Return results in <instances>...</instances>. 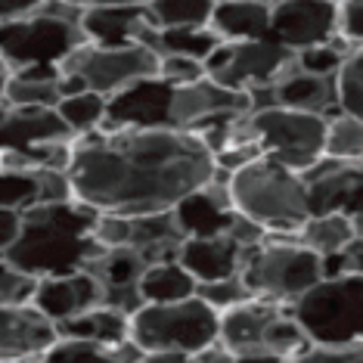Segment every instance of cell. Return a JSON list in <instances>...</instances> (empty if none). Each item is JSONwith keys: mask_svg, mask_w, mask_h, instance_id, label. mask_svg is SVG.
<instances>
[{"mask_svg": "<svg viewBox=\"0 0 363 363\" xmlns=\"http://www.w3.org/2000/svg\"><path fill=\"white\" fill-rule=\"evenodd\" d=\"M270 100H274V106H286V109H295V112L326 115V118L342 112L338 109L335 75H311V72H301L295 56L279 72V78L270 84Z\"/></svg>", "mask_w": 363, "mask_h": 363, "instance_id": "e0dca14e", "label": "cell"}, {"mask_svg": "<svg viewBox=\"0 0 363 363\" xmlns=\"http://www.w3.org/2000/svg\"><path fill=\"white\" fill-rule=\"evenodd\" d=\"M354 236L357 233H354L351 218L348 214H342V211L311 214V218L301 224V230H298V242L308 245V249H313L320 258H326V255H338Z\"/></svg>", "mask_w": 363, "mask_h": 363, "instance_id": "484cf974", "label": "cell"}, {"mask_svg": "<svg viewBox=\"0 0 363 363\" xmlns=\"http://www.w3.org/2000/svg\"><path fill=\"white\" fill-rule=\"evenodd\" d=\"M292 50L279 47L274 38H258V40H239L233 44V56L218 75H211V81L224 84L230 90H252L270 87L279 78V72L292 62Z\"/></svg>", "mask_w": 363, "mask_h": 363, "instance_id": "4fadbf2b", "label": "cell"}, {"mask_svg": "<svg viewBox=\"0 0 363 363\" xmlns=\"http://www.w3.org/2000/svg\"><path fill=\"white\" fill-rule=\"evenodd\" d=\"M338 109L363 118V47H354L335 75Z\"/></svg>", "mask_w": 363, "mask_h": 363, "instance_id": "4dcf8cb0", "label": "cell"}, {"mask_svg": "<svg viewBox=\"0 0 363 363\" xmlns=\"http://www.w3.org/2000/svg\"><path fill=\"white\" fill-rule=\"evenodd\" d=\"M220 44L211 26L205 28H150L143 38V47H150L155 56H189L205 62L211 50Z\"/></svg>", "mask_w": 363, "mask_h": 363, "instance_id": "d4e9b609", "label": "cell"}, {"mask_svg": "<svg viewBox=\"0 0 363 363\" xmlns=\"http://www.w3.org/2000/svg\"><path fill=\"white\" fill-rule=\"evenodd\" d=\"M211 28L220 40H258L270 31V0H218Z\"/></svg>", "mask_w": 363, "mask_h": 363, "instance_id": "7402d4cb", "label": "cell"}, {"mask_svg": "<svg viewBox=\"0 0 363 363\" xmlns=\"http://www.w3.org/2000/svg\"><path fill=\"white\" fill-rule=\"evenodd\" d=\"M40 205V168H6L0 164V208L28 211Z\"/></svg>", "mask_w": 363, "mask_h": 363, "instance_id": "f1b7e54d", "label": "cell"}, {"mask_svg": "<svg viewBox=\"0 0 363 363\" xmlns=\"http://www.w3.org/2000/svg\"><path fill=\"white\" fill-rule=\"evenodd\" d=\"M313 345H342L363 338V274L323 277L289 304Z\"/></svg>", "mask_w": 363, "mask_h": 363, "instance_id": "52a82bcc", "label": "cell"}, {"mask_svg": "<svg viewBox=\"0 0 363 363\" xmlns=\"http://www.w3.org/2000/svg\"><path fill=\"white\" fill-rule=\"evenodd\" d=\"M338 35V4L335 0H286L270 6V31L279 47L298 53L308 47L326 44Z\"/></svg>", "mask_w": 363, "mask_h": 363, "instance_id": "30bf717a", "label": "cell"}, {"mask_svg": "<svg viewBox=\"0 0 363 363\" xmlns=\"http://www.w3.org/2000/svg\"><path fill=\"white\" fill-rule=\"evenodd\" d=\"M338 35L354 47H363V0L338 4Z\"/></svg>", "mask_w": 363, "mask_h": 363, "instance_id": "f35d334b", "label": "cell"}, {"mask_svg": "<svg viewBox=\"0 0 363 363\" xmlns=\"http://www.w3.org/2000/svg\"><path fill=\"white\" fill-rule=\"evenodd\" d=\"M279 317H283V304L267 301V298H249V301H242V304H236V308L220 313L218 342L233 351L236 357L267 351L270 333H274Z\"/></svg>", "mask_w": 363, "mask_h": 363, "instance_id": "2e32d148", "label": "cell"}, {"mask_svg": "<svg viewBox=\"0 0 363 363\" xmlns=\"http://www.w3.org/2000/svg\"><path fill=\"white\" fill-rule=\"evenodd\" d=\"M96 304H103V286L90 270H75V274H62V277H40L35 295H31V308L44 313L53 326L96 308Z\"/></svg>", "mask_w": 363, "mask_h": 363, "instance_id": "9a60e30c", "label": "cell"}, {"mask_svg": "<svg viewBox=\"0 0 363 363\" xmlns=\"http://www.w3.org/2000/svg\"><path fill=\"white\" fill-rule=\"evenodd\" d=\"M75 10H90V6H118V4H150V0H65Z\"/></svg>", "mask_w": 363, "mask_h": 363, "instance_id": "ee69618b", "label": "cell"}, {"mask_svg": "<svg viewBox=\"0 0 363 363\" xmlns=\"http://www.w3.org/2000/svg\"><path fill=\"white\" fill-rule=\"evenodd\" d=\"M137 292L143 298V304L184 301L189 295H196V279L177 258H168V261H155L143 270Z\"/></svg>", "mask_w": 363, "mask_h": 363, "instance_id": "603a6c76", "label": "cell"}, {"mask_svg": "<svg viewBox=\"0 0 363 363\" xmlns=\"http://www.w3.org/2000/svg\"><path fill=\"white\" fill-rule=\"evenodd\" d=\"M351 50H354V44H348L342 35H335L326 44L298 50L295 53V62H298L301 72H311V75H338V69H342V62L348 60Z\"/></svg>", "mask_w": 363, "mask_h": 363, "instance_id": "1f68e13d", "label": "cell"}, {"mask_svg": "<svg viewBox=\"0 0 363 363\" xmlns=\"http://www.w3.org/2000/svg\"><path fill=\"white\" fill-rule=\"evenodd\" d=\"M60 69L78 75L87 90L112 96L140 78L159 75V56L143 44H125V47L81 44Z\"/></svg>", "mask_w": 363, "mask_h": 363, "instance_id": "9c48e42d", "label": "cell"}, {"mask_svg": "<svg viewBox=\"0 0 363 363\" xmlns=\"http://www.w3.org/2000/svg\"><path fill=\"white\" fill-rule=\"evenodd\" d=\"M137 363H196V354H180V351H146Z\"/></svg>", "mask_w": 363, "mask_h": 363, "instance_id": "b9f144b4", "label": "cell"}, {"mask_svg": "<svg viewBox=\"0 0 363 363\" xmlns=\"http://www.w3.org/2000/svg\"><path fill=\"white\" fill-rule=\"evenodd\" d=\"M22 363H40V360H22Z\"/></svg>", "mask_w": 363, "mask_h": 363, "instance_id": "c3c4849f", "label": "cell"}, {"mask_svg": "<svg viewBox=\"0 0 363 363\" xmlns=\"http://www.w3.org/2000/svg\"><path fill=\"white\" fill-rule=\"evenodd\" d=\"M252 100L242 90H230L208 75L193 81V84L174 87L171 94V125L184 130H199L205 121L220 118V115H249Z\"/></svg>", "mask_w": 363, "mask_h": 363, "instance_id": "7c38bea8", "label": "cell"}, {"mask_svg": "<svg viewBox=\"0 0 363 363\" xmlns=\"http://www.w3.org/2000/svg\"><path fill=\"white\" fill-rule=\"evenodd\" d=\"M220 335V313L199 295L168 304H140L130 313V342L140 351L199 354Z\"/></svg>", "mask_w": 363, "mask_h": 363, "instance_id": "8992f818", "label": "cell"}, {"mask_svg": "<svg viewBox=\"0 0 363 363\" xmlns=\"http://www.w3.org/2000/svg\"><path fill=\"white\" fill-rule=\"evenodd\" d=\"M196 363H236V354L230 348H224L220 342H214L211 348H205V351L196 354Z\"/></svg>", "mask_w": 363, "mask_h": 363, "instance_id": "7bdbcfd3", "label": "cell"}, {"mask_svg": "<svg viewBox=\"0 0 363 363\" xmlns=\"http://www.w3.org/2000/svg\"><path fill=\"white\" fill-rule=\"evenodd\" d=\"M326 115L295 112L286 106H264L236 121L230 143H255L261 155L304 174L326 159Z\"/></svg>", "mask_w": 363, "mask_h": 363, "instance_id": "5b68a950", "label": "cell"}, {"mask_svg": "<svg viewBox=\"0 0 363 363\" xmlns=\"http://www.w3.org/2000/svg\"><path fill=\"white\" fill-rule=\"evenodd\" d=\"M171 218H174L180 236L193 239V236L230 233V227H233V220H236V211H233V205H230L227 184L218 189V180H211L208 186L196 189L186 199H180L174 208H171Z\"/></svg>", "mask_w": 363, "mask_h": 363, "instance_id": "ac0fdd59", "label": "cell"}, {"mask_svg": "<svg viewBox=\"0 0 363 363\" xmlns=\"http://www.w3.org/2000/svg\"><path fill=\"white\" fill-rule=\"evenodd\" d=\"M56 335L94 342L103 345V348H118L130 338V317L109 308V304H96V308L78 313V317L65 320V323H56Z\"/></svg>", "mask_w": 363, "mask_h": 363, "instance_id": "44dd1931", "label": "cell"}, {"mask_svg": "<svg viewBox=\"0 0 363 363\" xmlns=\"http://www.w3.org/2000/svg\"><path fill=\"white\" fill-rule=\"evenodd\" d=\"M326 159L363 162V118L335 112L326 128Z\"/></svg>", "mask_w": 363, "mask_h": 363, "instance_id": "f546056e", "label": "cell"}, {"mask_svg": "<svg viewBox=\"0 0 363 363\" xmlns=\"http://www.w3.org/2000/svg\"><path fill=\"white\" fill-rule=\"evenodd\" d=\"M274 4H286V0H270V6H274Z\"/></svg>", "mask_w": 363, "mask_h": 363, "instance_id": "7dc6e473", "label": "cell"}, {"mask_svg": "<svg viewBox=\"0 0 363 363\" xmlns=\"http://www.w3.org/2000/svg\"><path fill=\"white\" fill-rule=\"evenodd\" d=\"M60 65H38V69L10 72L4 87V100L13 106H53L62 100L60 94Z\"/></svg>", "mask_w": 363, "mask_h": 363, "instance_id": "cb8c5ba5", "label": "cell"}, {"mask_svg": "<svg viewBox=\"0 0 363 363\" xmlns=\"http://www.w3.org/2000/svg\"><path fill=\"white\" fill-rule=\"evenodd\" d=\"M242 279L255 298L292 304L323 279V258L301 242H267L245 252Z\"/></svg>", "mask_w": 363, "mask_h": 363, "instance_id": "ba28073f", "label": "cell"}, {"mask_svg": "<svg viewBox=\"0 0 363 363\" xmlns=\"http://www.w3.org/2000/svg\"><path fill=\"white\" fill-rule=\"evenodd\" d=\"M218 0H150L146 13L155 28H205Z\"/></svg>", "mask_w": 363, "mask_h": 363, "instance_id": "4316f807", "label": "cell"}, {"mask_svg": "<svg viewBox=\"0 0 363 363\" xmlns=\"http://www.w3.org/2000/svg\"><path fill=\"white\" fill-rule=\"evenodd\" d=\"M38 279L10 261H0V304H31Z\"/></svg>", "mask_w": 363, "mask_h": 363, "instance_id": "d590c367", "label": "cell"}, {"mask_svg": "<svg viewBox=\"0 0 363 363\" xmlns=\"http://www.w3.org/2000/svg\"><path fill=\"white\" fill-rule=\"evenodd\" d=\"M106 100H109V96L96 94V90H81V94L62 96V100L56 103V112H60V118L69 125L72 134L84 137V134H94V130L103 128Z\"/></svg>", "mask_w": 363, "mask_h": 363, "instance_id": "83f0119b", "label": "cell"}, {"mask_svg": "<svg viewBox=\"0 0 363 363\" xmlns=\"http://www.w3.org/2000/svg\"><path fill=\"white\" fill-rule=\"evenodd\" d=\"M159 78H164L171 87H184L205 78V65L189 56H159Z\"/></svg>", "mask_w": 363, "mask_h": 363, "instance_id": "74e56055", "label": "cell"}, {"mask_svg": "<svg viewBox=\"0 0 363 363\" xmlns=\"http://www.w3.org/2000/svg\"><path fill=\"white\" fill-rule=\"evenodd\" d=\"M4 258H6V255H4V252H0V261H4Z\"/></svg>", "mask_w": 363, "mask_h": 363, "instance_id": "681fc988", "label": "cell"}, {"mask_svg": "<svg viewBox=\"0 0 363 363\" xmlns=\"http://www.w3.org/2000/svg\"><path fill=\"white\" fill-rule=\"evenodd\" d=\"M94 236L103 249H118V245H130V214H115L100 211L94 224Z\"/></svg>", "mask_w": 363, "mask_h": 363, "instance_id": "8d00e7d4", "label": "cell"}, {"mask_svg": "<svg viewBox=\"0 0 363 363\" xmlns=\"http://www.w3.org/2000/svg\"><path fill=\"white\" fill-rule=\"evenodd\" d=\"M236 363H292V357H279V354H270V351H258V354H242V357H236Z\"/></svg>", "mask_w": 363, "mask_h": 363, "instance_id": "f6af8a7d", "label": "cell"}, {"mask_svg": "<svg viewBox=\"0 0 363 363\" xmlns=\"http://www.w3.org/2000/svg\"><path fill=\"white\" fill-rule=\"evenodd\" d=\"M292 363H363V338L342 345H308L292 357Z\"/></svg>", "mask_w": 363, "mask_h": 363, "instance_id": "e575fe53", "label": "cell"}, {"mask_svg": "<svg viewBox=\"0 0 363 363\" xmlns=\"http://www.w3.org/2000/svg\"><path fill=\"white\" fill-rule=\"evenodd\" d=\"M47 0H0V22H10V19H19V16H28L40 10Z\"/></svg>", "mask_w": 363, "mask_h": 363, "instance_id": "60d3db41", "label": "cell"}, {"mask_svg": "<svg viewBox=\"0 0 363 363\" xmlns=\"http://www.w3.org/2000/svg\"><path fill=\"white\" fill-rule=\"evenodd\" d=\"M81 44H87L81 10L65 0H47L35 13L0 22V62L10 72L62 65Z\"/></svg>", "mask_w": 363, "mask_h": 363, "instance_id": "277c9868", "label": "cell"}, {"mask_svg": "<svg viewBox=\"0 0 363 363\" xmlns=\"http://www.w3.org/2000/svg\"><path fill=\"white\" fill-rule=\"evenodd\" d=\"M96 214L78 199L47 202L22 211L16 242L6 249V261L35 279L87 270L106 252L94 236Z\"/></svg>", "mask_w": 363, "mask_h": 363, "instance_id": "7a4b0ae2", "label": "cell"}, {"mask_svg": "<svg viewBox=\"0 0 363 363\" xmlns=\"http://www.w3.org/2000/svg\"><path fill=\"white\" fill-rule=\"evenodd\" d=\"M155 28L146 13V4H118V6H90L81 10V31L87 44L125 47L143 44L146 31Z\"/></svg>", "mask_w": 363, "mask_h": 363, "instance_id": "d6986e66", "label": "cell"}, {"mask_svg": "<svg viewBox=\"0 0 363 363\" xmlns=\"http://www.w3.org/2000/svg\"><path fill=\"white\" fill-rule=\"evenodd\" d=\"M171 94L174 87L159 75L140 78L106 100V121L100 130L128 128H174L171 125Z\"/></svg>", "mask_w": 363, "mask_h": 363, "instance_id": "8fae6325", "label": "cell"}, {"mask_svg": "<svg viewBox=\"0 0 363 363\" xmlns=\"http://www.w3.org/2000/svg\"><path fill=\"white\" fill-rule=\"evenodd\" d=\"M40 363H121V357L115 348H103L94 342L56 338V345L40 357Z\"/></svg>", "mask_w": 363, "mask_h": 363, "instance_id": "d6a6232c", "label": "cell"}, {"mask_svg": "<svg viewBox=\"0 0 363 363\" xmlns=\"http://www.w3.org/2000/svg\"><path fill=\"white\" fill-rule=\"evenodd\" d=\"M19 227H22V214L19 211L0 208V252H4V255L16 242V236H19Z\"/></svg>", "mask_w": 363, "mask_h": 363, "instance_id": "ab89813d", "label": "cell"}, {"mask_svg": "<svg viewBox=\"0 0 363 363\" xmlns=\"http://www.w3.org/2000/svg\"><path fill=\"white\" fill-rule=\"evenodd\" d=\"M72 196L94 211H171L218 174L214 152L196 130L128 128L72 140L65 164Z\"/></svg>", "mask_w": 363, "mask_h": 363, "instance_id": "6da1fadb", "label": "cell"}, {"mask_svg": "<svg viewBox=\"0 0 363 363\" xmlns=\"http://www.w3.org/2000/svg\"><path fill=\"white\" fill-rule=\"evenodd\" d=\"M6 78H10V69L0 62V96H4V87H6Z\"/></svg>", "mask_w": 363, "mask_h": 363, "instance_id": "bcb514c9", "label": "cell"}, {"mask_svg": "<svg viewBox=\"0 0 363 363\" xmlns=\"http://www.w3.org/2000/svg\"><path fill=\"white\" fill-rule=\"evenodd\" d=\"M230 205L236 214L270 230H301L311 218L308 180L267 155H255L242 168L230 171Z\"/></svg>", "mask_w": 363, "mask_h": 363, "instance_id": "3957f363", "label": "cell"}, {"mask_svg": "<svg viewBox=\"0 0 363 363\" xmlns=\"http://www.w3.org/2000/svg\"><path fill=\"white\" fill-rule=\"evenodd\" d=\"M196 295H199L205 304H211L218 313H224L230 308H236V304L255 298V295L249 292V286H245L242 274L227 277V279H214V283H199L196 286Z\"/></svg>", "mask_w": 363, "mask_h": 363, "instance_id": "836d02e7", "label": "cell"}, {"mask_svg": "<svg viewBox=\"0 0 363 363\" xmlns=\"http://www.w3.org/2000/svg\"><path fill=\"white\" fill-rule=\"evenodd\" d=\"M245 252L249 249H242L230 233L193 236V239H184V242H180L177 261L193 274L196 286H199V283H214V279L236 277L239 270H242Z\"/></svg>", "mask_w": 363, "mask_h": 363, "instance_id": "ffe728a7", "label": "cell"}, {"mask_svg": "<svg viewBox=\"0 0 363 363\" xmlns=\"http://www.w3.org/2000/svg\"><path fill=\"white\" fill-rule=\"evenodd\" d=\"M56 338V326L31 304H0V363L40 360Z\"/></svg>", "mask_w": 363, "mask_h": 363, "instance_id": "5bb4252c", "label": "cell"}]
</instances>
